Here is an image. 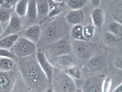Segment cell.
<instances>
[{
    "label": "cell",
    "instance_id": "1",
    "mask_svg": "<svg viewBox=\"0 0 122 92\" xmlns=\"http://www.w3.org/2000/svg\"><path fill=\"white\" fill-rule=\"evenodd\" d=\"M19 67L25 85L30 92H51L48 78L37 60L36 52L20 58Z\"/></svg>",
    "mask_w": 122,
    "mask_h": 92
},
{
    "label": "cell",
    "instance_id": "2",
    "mask_svg": "<svg viewBox=\"0 0 122 92\" xmlns=\"http://www.w3.org/2000/svg\"><path fill=\"white\" fill-rule=\"evenodd\" d=\"M65 19L58 18L50 21L42 28L40 37L36 44L37 49L42 51L50 44L66 36Z\"/></svg>",
    "mask_w": 122,
    "mask_h": 92
},
{
    "label": "cell",
    "instance_id": "3",
    "mask_svg": "<svg viewBox=\"0 0 122 92\" xmlns=\"http://www.w3.org/2000/svg\"><path fill=\"white\" fill-rule=\"evenodd\" d=\"M78 88L75 80L65 71L53 67L51 83V92H75Z\"/></svg>",
    "mask_w": 122,
    "mask_h": 92
},
{
    "label": "cell",
    "instance_id": "4",
    "mask_svg": "<svg viewBox=\"0 0 122 92\" xmlns=\"http://www.w3.org/2000/svg\"><path fill=\"white\" fill-rule=\"evenodd\" d=\"M72 53L78 59L87 60L95 55L98 48L97 43L88 40H73Z\"/></svg>",
    "mask_w": 122,
    "mask_h": 92
},
{
    "label": "cell",
    "instance_id": "5",
    "mask_svg": "<svg viewBox=\"0 0 122 92\" xmlns=\"http://www.w3.org/2000/svg\"><path fill=\"white\" fill-rule=\"evenodd\" d=\"M43 51L48 60L71 53H72L71 42L65 36L50 44Z\"/></svg>",
    "mask_w": 122,
    "mask_h": 92
},
{
    "label": "cell",
    "instance_id": "6",
    "mask_svg": "<svg viewBox=\"0 0 122 92\" xmlns=\"http://www.w3.org/2000/svg\"><path fill=\"white\" fill-rule=\"evenodd\" d=\"M11 51L20 58L26 57L36 51V44L24 37L19 38L11 48Z\"/></svg>",
    "mask_w": 122,
    "mask_h": 92
},
{
    "label": "cell",
    "instance_id": "7",
    "mask_svg": "<svg viewBox=\"0 0 122 92\" xmlns=\"http://www.w3.org/2000/svg\"><path fill=\"white\" fill-rule=\"evenodd\" d=\"M78 59L72 53L60 56L48 60L54 67L66 71L78 64Z\"/></svg>",
    "mask_w": 122,
    "mask_h": 92
},
{
    "label": "cell",
    "instance_id": "8",
    "mask_svg": "<svg viewBox=\"0 0 122 92\" xmlns=\"http://www.w3.org/2000/svg\"><path fill=\"white\" fill-rule=\"evenodd\" d=\"M105 78V76L103 75H96L88 78L81 85L82 92H103V85Z\"/></svg>",
    "mask_w": 122,
    "mask_h": 92
},
{
    "label": "cell",
    "instance_id": "9",
    "mask_svg": "<svg viewBox=\"0 0 122 92\" xmlns=\"http://www.w3.org/2000/svg\"><path fill=\"white\" fill-rule=\"evenodd\" d=\"M107 58L104 54L99 53L94 55L86 60V66L91 72H96L104 69L107 66Z\"/></svg>",
    "mask_w": 122,
    "mask_h": 92
},
{
    "label": "cell",
    "instance_id": "10",
    "mask_svg": "<svg viewBox=\"0 0 122 92\" xmlns=\"http://www.w3.org/2000/svg\"><path fill=\"white\" fill-rule=\"evenodd\" d=\"M17 73L13 70L8 72L0 71V92H9L12 90Z\"/></svg>",
    "mask_w": 122,
    "mask_h": 92
},
{
    "label": "cell",
    "instance_id": "11",
    "mask_svg": "<svg viewBox=\"0 0 122 92\" xmlns=\"http://www.w3.org/2000/svg\"><path fill=\"white\" fill-rule=\"evenodd\" d=\"M36 56L39 65L48 78L51 89L53 67L48 60L43 51L37 49L36 52Z\"/></svg>",
    "mask_w": 122,
    "mask_h": 92
},
{
    "label": "cell",
    "instance_id": "12",
    "mask_svg": "<svg viewBox=\"0 0 122 92\" xmlns=\"http://www.w3.org/2000/svg\"><path fill=\"white\" fill-rule=\"evenodd\" d=\"M22 25L20 17L16 14H12L6 29L3 31L0 39L6 36L17 34L20 30Z\"/></svg>",
    "mask_w": 122,
    "mask_h": 92
},
{
    "label": "cell",
    "instance_id": "13",
    "mask_svg": "<svg viewBox=\"0 0 122 92\" xmlns=\"http://www.w3.org/2000/svg\"><path fill=\"white\" fill-rule=\"evenodd\" d=\"M37 11V22L41 23L48 18L49 13V0H36Z\"/></svg>",
    "mask_w": 122,
    "mask_h": 92
},
{
    "label": "cell",
    "instance_id": "14",
    "mask_svg": "<svg viewBox=\"0 0 122 92\" xmlns=\"http://www.w3.org/2000/svg\"><path fill=\"white\" fill-rule=\"evenodd\" d=\"M42 27L39 25H33L27 28L24 31V37L36 44L39 40L42 33Z\"/></svg>",
    "mask_w": 122,
    "mask_h": 92
},
{
    "label": "cell",
    "instance_id": "15",
    "mask_svg": "<svg viewBox=\"0 0 122 92\" xmlns=\"http://www.w3.org/2000/svg\"><path fill=\"white\" fill-rule=\"evenodd\" d=\"M85 18L84 12L79 9L71 10L66 15L65 19L67 23L73 25L81 24L84 21Z\"/></svg>",
    "mask_w": 122,
    "mask_h": 92
},
{
    "label": "cell",
    "instance_id": "16",
    "mask_svg": "<svg viewBox=\"0 0 122 92\" xmlns=\"http://www.w3.org/2000/svg\"><path fill=\"white\" fill-rule=\"evenodd\" d=\"M91 16L92 24L96 28L100 29L102 27L105 20V16L102 10L97 7L91 11Z\"/></svg>",
    "mask_w": 122,
    "mask_h": 92
},
{
    "label": "cell",
    "instance_id": "17",
    "mask_svg": "<svg viewBox=\"0 0 122 92\" xmlns=\"http://www.w3.org/2000/svg\"><path fill=\"white\" fill-rule=\"evenodd\" d=\"M27 20L30 23L37 22V15L36 0H28L25 15Z\"/></svg>",
    "mask_w": 122,
    "mask_h": 92
},
{
    "label": "cell",
    "instance_id": "18",
    "mask_svg": "<svg viewBox=\"0 0 122 92\" xmlns=\"http://www.w3.org/2000/svg\"><path fill=\"white\" fill-rule=\"evenodd\" d=\"M102 39L103 42L105 45L112 47L117 45L120 40V39L108 31L103 33Z\"/></svg>",
    "mask_w": 122,
    "mask_h": 92
},
{
    "label": "cell",
    "instance_id": "19",
    "mask_svg": "<svg viewBox=\"0 0 122 92\" xmlns=\"http://www.w3.org/2000/svg\"><path fill=\"white\" fill-rule=\"evenodd\" d=\"M19 38L17 34L10 35L0 39V48L8 49L12 48Z\"/></svg>",
    "mask_w": 122,
    "mask_h": 92
},
{
    "label": "cell",
    "instance_id": "20",
    "mask_svg": "<svg viewBox=\"0 0 122 92\" xmlns=\"http://www.w3.org/2000/svg\"><path fill=\"white\" fill-rule=\"evenodd\" d=\"M65 71L74 80H79L83 75L82 63L79 62L77 64L69 68Z\"/></svg>",
    "mask_w": 122,
    "mask_h": 92
},
{
    "label": "cell",
    "instance_id": "21",
    "mask_svg": "<svg viewBox=\"0 0 122 92\" xmlns=\"http://www.w3.org/2000/svg\"><path fill=\"white\" fill-rule=\"evenodd\" d=\"M83 28L81 24L73 25L70 31L71 37L73 40H87L84 36Z\"/></svg>",
    "mask_w": 122,
    "mask_h": 92
},
{
    "label": "cell",
    "instance_id": "22",
    "mask_svg": "<svg viewBox=\"0 0 122 92\" xmlns=\"http://www.w3.org/2000/svg\"><path fill=\"white\" fill-rule=\"evenodd\" d=\"M108 31L112 33L120 39L122 36V23L116 21L110 22L107 26Z\"/></svg>",
    "mask_w": 122,
    "mask_h": 92
},
{
    "label": "cell",
    "instance_id": "23",
    "mask_svg": "<svg viewBox=\"0 0 122 92\" xmlns=\"http://www.w3.org/2000/svg\"><path fill=\"white\" fill-rule=\"evenodd\" d=\"M15 64L12 59L7 57H0V71L8 72L13 70Z\"/></svg>",
    "mask_w": 122,
    "mask_h": 92
},
{
    "label": "cell",
    "instance_id": "24",
    "mask_svg": "<svg viewBox=\"0 0 122 92\" xmlns=\"http://www.w3.org/2000/svg\"><path fill=\"white\" fill-rule=\"evenodd\" d=\"M28 0H20L15 5L16 14L20 17L25 16L27 10Z\"/></svg>",
    "mask_w": 122,
    "mask_h": 92
},
{
    "label": "cell",
    "instance_id": "25",
    "mask_svg": "<svg viewBox=\"0 0 122 92\" xmlns=\"http://www.w3.org/2000/svg\"><path fill=\"white\" fill-rule=\"evenodd\" d=\"M86 0H67L66 3L71 10L80 9L85 5Z\"/></svg>",
    "mask_w": 122,
    "mask_h": 92
},
{
    "label": "cell",
    "instance_id": "26",
    "mask_svg": "<svg viewBox=\"0 0 122 92\" xmlns=\"http://www.w3.org/2000/svg\"><path fill=\"white\" fill-rule=\"evenodd\" d=\"M12 12V8L0 7V22L5 23L9 21Z\"/></svg>",
    "mask_w": 122,
    "mask_h": 92
},
{
    "label": "cell",
    "instance_id": "27",
    "mask_svg": "<svg viewBox=\"0 0 122 92\" xmlns=\"http://www.w3.org/2000/svg\"><path fill=\"white\" fill-rule=\"evenodd\" d=\"M96 28L92 24H88L83 26V35L86 39L89 40L93 37L95 33Z\"/></svg>",
    "mask_w": 122,
    "mask_h": 92
},
{
    "label": "cell",
    "instance_id": "28",
    "mask_svg": "<svg viewBox=\"0 0 122 92\" xmlns=\"http://www.w3.org/2000/svg\"><path fill=\"white\" fill-rule=\"evenodd\" d=\"M19 0H0V7L12 8Z\"/></svg>",
    "mask_w": 122,
    "mask_h": 92
},
{
    "label": "cell",
    "instance_id": "29",
    "mask_svg": "<svg viewBox=\"0 0 122 92\" xmlns=\"http://www.w3.org/2000/svg\"><path fill=\"white\" fill-rule=\"evenodd\" d=\"M0 57H7L12 59H16V56L8 49L0 48Z\"/></svg>",
    "mask_w": 122,
    "mask_h": 92
},
{
    "label": "cell",
    "instance_id": "30",
    "mask_svg": "<svg viewBox=\"0 0 122 92\" xmlns=\"http://www.w3.org/2000/svg\"><path fill=\"white\" fill-rule=\"evenodd\" d=\"M111 80L110 77L106 78L104 81L103 87V92H108L110 89Z\"/></svg>",
    "mask_w": 122,
    "mask_h": 92
},
{
    "label": "cell",
    "instance_id": "31",
    "mask_svg": "<svg viewBox=\"0 0 122 92\" xmlns=\"http://www.w3.org/2000/svg\"><path fill=\"white\" fill-rule=\"evenodd\" d=\"M113 64L115 67L118 69L122 70V56L121 55L117 56L114 60Z\"/></svg>",
    "mask_w": 122,
    "mask_h": 92
},
{
    "label": "cell",
    "instance_id": "32",
    "mask_svg": "<svg viewBox=\"0 0 122 92\" xmlns=\"http://www.w3.org/2000/svg\"><path fill=\"white\" fill-rule=\"evenodd\" d=\"M92 5L95 7H97L100 5L101 0H90Z\"/></svg>",
    "mask_w": 122,
    "mask_h": 92
},
{
    "label": "cell",
    "instance_id": "33",
    "mask_svg": "<svg viewBox=\"0 0 122 92\" xmlns=\"http://www.w3.org/2000/svg\"><path fill=\"white\" fill-rule=\"evenodd\" d=\"M114 92H122V84L121 83L118 86L116 87L112 91Z\"/></svg>",
    "mask_w": 122,
    "mask_h": 92
},
{
    "label": "cell",
    "instance_id": "34",
    "mask_svg": "<svg viewBox=\"0 0 122 92\" xmlns=\"http://www.w3.org/2000/svg\"><path fill=\"white\" fill-rule=\"evenodd\" d=\"M3 32V30L2 26L0 24V37L1 35Z\"/></svg>",
    "mask_w": 122,
    "mask_h": 92
}]
</instances>
